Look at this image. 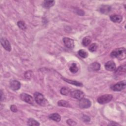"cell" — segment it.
Instances as JSON below:
<instances>
[{"mask_svg":"<svg viewBox=\"0 0 126 126\" xmlns=\"http://www.w3.org/2000/svg\"><path fill=\"white\" fill-rule=\"evenodd\" d=\"M97 45L95 43H92L90 46V47H89V50L92 52H94L97 49Z\"/></svg>","mask_w":126,"mask_h":126,"instance_id":"484cf974","label":"cell"},{"mask_svg":"<svg viewBox=\"0 0 126 126\" xmlns=\"http://www.w3.org/2000/svg\"><path fill=\"white\" fill-rule=\"evenodd\" d=\"M76 12L78 14H79V15H81V16H82L81 14H82L83 15H84V12L83 10H80V9L77 10V11H76Z\"/></svg>","mask_w":126,"mask_h":126,"instance_id":"f546056e","label":"cell"},{"mask_svg":"<svg viewBox=\"0 0 126 126\" xmlns=\"http://www.w3.org/2000/svg\"><path fill=\"white\" fill-rule=\"evenodd\" d=\"M10 109L11 110V111L13 112H16L18 111V109L17 107H16V105H12L10 106Z\"/></svg>","mask_w":126,"mask_h":126,"instance_id":"f1b7e54d","label":"cell"},{"mask_svg":"<svg viewBox=\"0 0 126 126\" xmlns=\"http://www.w3.org/2000/svg\"><path fill=\"white\" fill-rule=\"evenodd\" d=\"M63 40L66 47L69 49H72L74 47V41L72 39L68 37H64Z\"/></svg>","mask_w":126,"mask_h":126,"instance_id":"ba28073f","label":"cell"},{"mask_svg":"<svg viewBox=\"0 0 126 126\" xmlns=\"http://www.w3.org/2000/svg\"><path fill=\"white\" fill-rule=\"evenodd\" d=\"M55 3L54 0H45L43 3V6L45 8H49L54 6Z\"/></svg>","mask_w":126,"mask_h":126,"instance_id":"2e32d148","label":"cell"},{"mask_svg":"<svg viewBox=\"0 0 126 126\" xmlns=\"http://www.w3.org/2000/svg\"><path fill=\"white\" fill-rule=\"evenodd\" d=\"M66 122L70 126H74V125H76V123L75 121H74L71 119H68V120H67Z\"/></svg>","mask_w":126,"mask_h":126,"instance_id":"83f0119b","label":"cell"},{"mask_svg":"<svg viewBox=\"0 0 126 126\" xmlns=\"http://www.w3.org/2000/svg\"><path fill=\"white\" fill-rule=\"evenodd\" d=\"M0 42H1V44L2 45V46L3 47V48L7 51L10 52L11 50V45L10 44L9 42V41L4 38H1L0 40Z\"/></svg>","mask_w":126,"mask_h":126,"instance_id":"30bf717a","label":"cell"},{"mask_svg":"<svg viewBox=\"0 0 126 126\" xmlns=\"http://www.w3.org/2000/svg\"><path fill=\"white\" fill-rule=\"evenodd\" d=\"M62 79L64 81H66V82L69 83V84H72L73 85H75V86H79V87H82L83 86V84L80 83V82H77V81H73V80H69L68 79H66V78H65L64 77H62Z\"/></svg>","mask_w":126,"mask_h":126,"instance_id":"e0dca14e","label":"cell"},{"mask_svg":"<svg viewBox=\"0 0 126 126\" xmlns=\"http://www.w3.org/2000/svg\"><path fill=\"white\" fill-rule=\"evenodd\" d=\"M70 92V90L66 87H63L61 90H60V93L62 94L66 95H67Z\"/></svg>","mask_w":126,"mask_h":126,"instance_id":"cb8c5ba5","label":"cell"},{"mask_svg":"<svg viewBox=\"0 0 126 126\" xmlns=\"http://www.w3.org/2000/svg\"><path fill=\"white\" fill-rule=\"evenodd\" d=\"M108 126H111V125H116V126H117V125H119L118 124H116V123H113V124H112V123H109L108 125Z\"/></svg>","mask_w":126,"mask_h":126,"instance_id":"d6a6232c","label":"cell"},{"mask_svg":"<svg viewBox=\"0 0 126 126\" xmlns=\"http://www.w3.org/2000/svg\"><path fill=\"white\" fill-rule=\"evenodd\" d=\"M126 49L125 48H119L114 50L110 55L112 58H117L120 60H123L126 57Z\"/></svg>","mask_w":126,"mask_h":126,"instance_id":"6da1fadb","label":"cell"},{"mask_svg":"<svg viewBox=\"0 0 126 126\" xmlns=\"http://www.w3.org/2000/svg\"><path fill=\"white\" fill-rule=\"evenodd\" d=\"M126 72V65H122L120 66L116 70V74L117 75H121Z\"/></svg>","mask_w":126,"mask_h":126,"instance_id":"ac0fdd59","label":"cell"},{"mask_svg":"<svg viewBox=\"0 0 126 126\" xmlns=\"http://www.w3.org/2000/svg\"><path fill=\"white\" fill-rule=\"evenodd\" d=\"M70 95L72 97L78 100H80L82 98H84L85 96L84 93L82 91L78 90H76L72 91L70 93Z\"/></svg>","mask_w":126,"mask_h":126,"instance_id":"5b68a950","label":"cell"},{"mask_svg":"<svg viewBox=\"0 0 126 126\" xmlns=\"http://www.w3.org/2000/svg\"><path fill=\"white\" fill-rule=\"evenodd\" d=\"M105 68L108 71H113L116 70V66L113 61H109L105 64Z\"/></svg>","mask_w":126,"mask_h":126,"instance_id":"9c48e42d","label":"cell"},{"mask_svg":"<svg viewBox=\"0 0 126 126\" xmlns=\"http://www.w3.org/2000/svg\"><path fill=\"white\" fill-rule=\"evenodd\" d=\"M0 94H1V96H0V100L2 101V99H3L2 97V95H3V93L2 92V91H0Z\"/></svg>","mask_w":126,"mask_h":126,"instance_id":"1f68e13d","label":"cell"},{"mask_svg":"<svg viewBox=\"0 0 126 126\" xmlns=\"http://www.w3.org/2000/svg\"><path fill=\"white\" fill-rule=\"evenodd\" d=\"M125 87H126V81H122L113 85L111 87V89L114 91H121V90L125 89Z\"/></svg>","mask_w":126,"mask_h":126,"instance_id":"277c9868","label":"cell"},{"mask_svg":"<svg viewBox=\"0 0 126 126\" xmlns=\"http://www.w3.org/2000/svg\"><path fill=\"white\" fill-rule=\"evenodd\" d=\"M111 10V6L107 5H102L99 8L100 12L103 14H108L110 12Z\"/></svg>","mask_w":126,"mask_h":126,"instance_id":"5bb4252c","label":"cell"},{"mask_svg":"<svg viewBox=\"0 0 126 126\" xmlns=\"http://www.w3.org/2000/svg\"><path fill=\"white\" fill-rule=\"evenodd\" d=\"M21 87L20 83L16 80H13L10 83V88L13 91H17Z\"/></svg>","mask_w":126,"mask_h":126,"instance_id":"8fae6325","label":"cell"},{"mask_svg":"<svg viewBox=\"0 0 126 126\" xmlns=\"http://www.w3.org/2000/svg\"><path fill=\"white\" fill-rule=\"evenodd\" d=\"M113 98V95L111 94H105L99 96L97 98V102L101 104H105L110 102Z\"/></svg>","mask_w":126,"mask_h":126,"instance_id":"3957f363","label":"cell"},{"mask_svg":"<svg viewBox=\"0 0 126 126\" xmlns=\"http://www.w3.org/2000/svg\"><path fill=\"white\" fill-rule=\"evenodd\" d=\"M27 125L28 126H39L40 124L35 120L33 118H29L27 122Z\"/></svg>","mask_w":126,"mask_h":126,"instance_id":"d6986e66","label":"cell"},{"mask_svg":"<svg viewBox=\"0 0 126 126\" xmlns=\"http://www.w3.org/2000/svg\"><path fill=\"white\" fill-rule=\"evenodd\" d=\"M33 75V72L31 70L26 71L24 74V76L25 78L27 79H31Z\"/></svg>","mask_w":126,"mask_h":126,"instance_id":"603a6c76","label":"cell"},{"mask_svg":"<svg viewBox=\"0 0 126 126\" xmlns=\"http://www.w3.org/2000/svg\"><path fill=\"white\" fill-rule=\"evenodd\" d=\"M17 25H18V26L22 30H25L27 28L25 23L22 21H20L18 22Z\"/></svg>","mask_w":126,"mask_h":126,"instance_id":"4316f807","label":"cell"},{"mask_svg":"<svg viewBox=\"0 0 126 126\" xmlns=\"http://www.w3.org/2000/svg\"><path fill=\"white\" fill-rule=\"evenodd\" d=\"M100 68V64L97 62H94L91 63L88 67V69L90 71H97Z\"/></svg>","mask_w":126,"mask_h":126,"instance_id":"7c38bea8","label":"cell"},{"mask_svg":"<svg viewBox=\"0 0 126 126\" xmlns=\"http://www.w3.org/2000/svg\"><path fill=\"white\" fill-rule=\"evenodd\" d=\"M20 97L22 100L30 104H32L34 102L33 98L32 97L26 93L21 94L20 95Z\"/></svg>","mask_w":126,"mask_h":126,"instance_id":"8992f818","label":"cell"},{"mask_svg":"<svg viewBox=\"0 0 126 126\" xmlns=\"http://www.w3.org/2000/svg\"><path fill=\"white\" fill-rule=\"evenodd\" d=\"M110 20L115 23H120L123 20V17L119 15H111L110 16Z\"/></svg>","mask_w":126,"mask_h":126,"instance_id":"4fadbf2b","label":"cell"},{"mask_svg":"<svg viewBox=\"0 0 126 126\" xmlns=\"http://www.w3.org/2000/svg\"><path fill=\"white\" fill-rule=\"evenodd\" d=\"M34 97L36 102L40 105L44 106H45L48 103V101L44 97L43 94L40 93H35L34 94Z\"/></svg>","mask_w":126,"mask_h":126,"instance_id":"7a4b0ae2","label":"cell"},{"mask_svg":"<svg viewBox=\"0 0 126 126\" xmlns=\"http://www.w3.org/2000/svg\"><path fill=\"white\" fill-rule=\"evenodd\" d=\"M91 42V39L89 36L85 37L82 40V44L84 46H88Z\"/></svg>","mask_w":126,"mask_h":126,"instance_id":"ffe728a7","label":"cell"},{"mask_svg":"<svg viewBox=\"0 0 126 126\" xmlns=\"http://www.w3.org/2000/svg\"><path fill=\"white\" fill-rule=\"evenodd\" d=\"M83 120L85 121V122H89L90 120V118L87 116H86V115H84V117H83Z\"/></svg>","mask_w":126,"mask_h":126,"instance_id":"4dcf8cb0","label":"cell"},{"mask_svg":"<svg viewBox=\"0 0 126 126\" xmlns=\"http://www.w3.org/2000/svg\"><path fill=\"white\" fill-rule=\"evenodd\" d=\"M79 105L81 108H88L91 106V102L88 99L83 98L80 100Z\"/></svg>","mask_w":126,"mask_h":126,"instance_id":"52a82bcc","label":"cell"},{"mask_svg":"<svg viewBox=\"0 0 126 126\" xmlns=\"http://www.w3.org/2000/svg\"><path fill=\"white\" fill-rule=\"evenodd\" d=\"M69 70L72 73H76L78 71V67L75 63H72L70 67H69Z\"/></svg>","mask_w":126,"mask_h":126,"instance_id":"d4e9b609","label":"cell"},{"mask_svg":"<svg viewBox=\"0 0 126 126\" xmlns=\"http://www.w3.org/2000/svg\"><path fill=\"white\" fill-rule=\"evenodd\" d=\"M58 105L62 107H69L70 105L68 102L64 100H61L58 102Z\"/></svg>","mask_w":126,"mask_h":126,"instance_id":"44dd1931","label":"cell"},{"mask_svg":"<svg viewBox=\"0 0 126 126\" xmlns=\"http://www.w3.org/2000/svg\"><path fill=\"white\" fill-rule=\"evenodd\" d=\"M49 118L50 120H52L56 122H59L61 119V116L58 113H53L49 116Z\"/></svg>","mask_w":126,"mask_h":126,"instance_id":"9a60e30c","label":"cell"},{"mask_svg":"<svg viewBox=\"0 0 126 126\" xmlns=\"http://www.w3.org/2000/svg\"><path fill=\"white\" fill-rule=\"evenodd\" d=\"M78 55L83 58H86L88 57V53L84 50H80L78 52Z\"/></svg>","mask_w":126,"mask_h":126,"instance_id":"7402d4cb","label":"cell"}]
</instances>
